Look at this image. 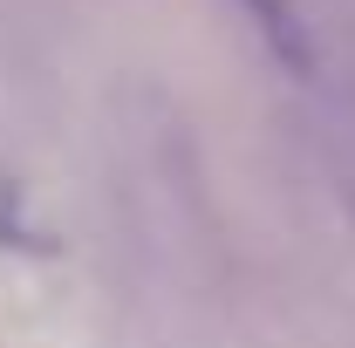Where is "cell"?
<instances>
[{"label": "cell", "mask_w": 355, "mask_h": 348, "mask_svg": "<svg viewBox=\"0 0 355 348\" xmlns=\"http://www.w3.org/2000/svg\"><path fill=\"white\" fill-rule=\"evenodd\" d=\"M246 7V21L260 28V42L294 69V76H308L314 48H308V28H301V14H294V0H239Z\"/></svg>", "instance_id": "6da1fadb"}]
</instances>
